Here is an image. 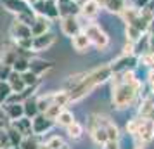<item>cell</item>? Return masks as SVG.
<instances>
[{"label": "cell", "mask_w": 154, "mask_h": 149, "mask_svg": "<svg viewBox=\"0 0 154 149\" xmlns=\"http://www.w3.org/2000/svg\"><path fill=\"white\" fill-rule=\"evenodd\" d=\"M111 76H112V71H111V68H109V64H102V66L94 68L92 71H87L83 75V78L80 80V83L68 92L69 94V102H78V101H82L83 97H87L94 88H97L99 85L106 83Z\"/></svg>", "instance_id": "6da1fadb"}, {"label": "cell", "mask_w": 154, "mask_h": 149, "mask_svg": "<svg viewBox=\"0 0 154 149\" xmlns=\"http://www.w3.org/2000/svg\"><path fill=\"white\" fill-rule=\"evenodd\" d=\"M139 88H140L139 80L133 82V83L112 80V106L118 107V109H125V107L132 106L133 101L137 99Z\"/></svg>", "instance_id": "7a4b0ae2"}, {"label": "cell", "mask_w": 154, "mask_h": 149, "mask_svg": "<svg viewBox=\"0 0 154 149\" xmlns=\"http://www.w3.org/2000/svg\"><path fill=\"white\" fill-rule=\"evenodd\" d=\"M83 31H85V35L88 36V40H90V43L94 47H97L99 50L107 49V45H109V36H107V33H106L99 24L88 23L83 28Z\"/></svg>", "instance_id": "3957f363"}, {"label": "cell", "mask_w": 154, "mask_h": 149, "mask_svg": "<svg viewBox=\"0 0 154 149\" xmlns=\"http://www.w3.org/2000/svg\"><path fill=\"white\" fill-rule=\"evenodd\" d=\"M33 11L38 16H45L47 19L59 17V7H57L56 0H38L33 4Z\"/></svg>", "instance_id": "277c9868"}, {"label": "cell", "mask_w": 154, "mask_h": 149, "mask_svg": "<svg viewBox=\"0 0 154 149\" xmlns=\"http://www.w3.org/2000/svg\"><path fill=\"white\" fill-rule=\"evenodd\" d=\"M54 125H56V121L49 120L43 113H38L35 118H31V130H33L35 135L47 134V132H50L54 128Z\"/></svg>", "instance_id": "5b68a950"}, {"label": "cell", "mask_w": 154, "mask_h": 149, "mask_svg": "<svg viewBox=\"0 0 154 149\" xmlns=\"http://www.w3.org/2000/svg\"><path fill=\"white\" fill-rule=\"evenodd\" d=\"M54 42H56V35L50 33V31L42 33L38 36H31V52H43V50L49 49Z\"/></svg>", "instance_id": "8992f818"}, {"label": "cell", "mask_w": 154, "mask_h": 149, "mask_svg": "<svg viewBox=\"0 0 154 149\" xmlns=\"http://www.w3.org/2000/svg\"><path fill=\"white\" fill-rule=\"evenodd\" d=\"M61 21H63L61 23V31H63L66 36H71V38H73L76 33L82 31V24H80L76 16H63Z\"/></svg>", "instance_id": "52a82bcc"}, {"label": "cell", "mask_w": 154, "mask_h": 149, "mask_svg": "<svg viewBox=\"0 0 154 149\" xmlns=\"http://www.w3.org/2000/svg\"><path fill=\"white\" fill-rule=\"evenodd\" d=\"M4 113L7 116L9 121H14V120H19L24 116V111H23V102H12V101H5L4 104Z\"/></svg>", "instance_id": "ba28073f"}, {"label": "cell", "mask_w": 154, "mask_h": 149, "mask_svg": "<svg viewBox=\"0 0 154 149\" xmlns=\"http://www.w3.org/2000/svg\"><path fill=\"white\" fill-rule=\"evenodd\" d=\"M135 137H137V142H142V144L151 142L154 139V121L144 118V120H142V125H140L139 132H137Z\"/></svg>", "instance_id": "9c48e42d"}, {"label": "cell", "mask_w": 154, "mask_h": 149, "mask_svg": "<svg viewBox=\"0 0 154 149\" xmlns=\"http://www.w3.org/2000/svg\"><path fill=\"white\" fill-rule=\"evenodd\" d=\"M135 64H137V57L135 56H121L112 64H109V68H111L112 73H121V71L132 70Z\"/></svg>", "instance_id": "30bf717a"}, {"label": "cell", "mask_w": 154, "mask_h": 149, "mask_svg": "<svg viewBox=\"0 0 154 149\" xmlns=\"http://www.w3.org/2000/svg\"><path fill=\"white\" fill-rule=\"evenodd\" d=\"M0 4L4 5V9H7L9 12H12L16 16L28 12V11H33V9H29V4L26 0H0Z\"/></svg>", "instance_id": "8fae6325"}, {"label": "cell", "mask_w": 154, "mask_h": 149, "mask_svg": "<svg viewBox=\"0 0 154 149\" xmlns=\"http://www.w3.org/2000/svg\"><path fill=\"white\" fill-rule=\"evenodd\" d=\"M99 11H100V5H99L97 0H85L83 4L80 5V14L83 16L87 21H88V19H94V17H97Z\"/></svg>", "instance_id": "7c38bea8"}, {"label": "cell", "mask_w": 154, "mask_h": 149, "mask_svg": "<svg viewBox=\"0 0 154 149\" xmlns=\"http://www.w3.org/2000/svg\"><path fill=\"white\" fill-rule=\"evenodd\" d=\"M11 36L14 40H21V38H31V28L24 23L17 21L16 19L12 24H11Z\"/></svg>", "instance_id": "4fadbf2b"}, {"label": "cell", "mask_w": 154, "mask_h": 149, "mask_svg": "<svg viewBox=\"0 0 154 149\" xmlns=\"http://www.w3.org/2000/svg\"><path fill=\"white\" fill-rule=\"evenodd\" d=\"M31 28V36H38L42 35V33H47L50 28V19H47L45 16H35V21H33V24L29 26Z\"/></svg>", "instance_id": "5bb4252c"}, {"label": "cell", "mask_w": 154, "mask_h": 149, "mask_svg": "<svg viewBox=\"0 0 154 149\" xmlns=\"http://www.w3.org/2000/svg\"><path fill=\"white\" fill-rule=\"evenodd\" d=\"M50 68H52V63H49V61H43V59H29L28 70L33 71L36 76H42L43 73H47Z\"/></svg>", "instance_id": "9a60e30c"}, {"label": "cell", "mask_w": 154, "mask_h": 149, "mask_svg": "<svg viewBox=\"0 0 154 149\" xmlns=\"http://www.w3.org/2000/svg\"><path fill=\"white\" fill-rule=\"evenodd\" d=\"M71 43H73V49L76 50V52H87V50H88V47L92 45L90 40H88V36L85 35L83 29L73 36V42H71Z\"/></svg>", "instance_id": "2e32d148"}, {"label": "cell", "mask_w": 154, "mask_h": 149, "mask_svg": "<svg viewBox=\"0 0 154 149\" xmlns=\"http://www.w3.org/2000/svg\"><path fill=\"white\" fill-rule=\"evenodd\" d=\"M11 125L23 135V137H28V135H33V130H31V120L26 118V116H23L19 120H14L11 121Z\"/></svg>", "instance_id": "e0dca14e"}, {"label": "cell", "mask_w": 154, "mask_h": 149, "mask_svg": "<svg viewBox=\"0 0 154 149\" xmlns=\"http://www.w3.org/2000/svg\"><path fill=\"white\" fill-rule=\"evenodd\" d=\"M7 83H9V87H11L12 94L23 92V90H24V87H26V85H24V82H23V78H21V73H16V71H12V73L9 75Z\"/></svg>", "instance_id": "ac0fdd59"}, {"label": "cell", "mask_w": 154, "mask_h": 149, "mask_svg": "<svg viewBox=\"0 0 154 149\" xmlns=\"http://www.w3.org/2000/svg\"><path fill=\"white\" fill-rule=\"evenodd\" d=\"M23 111H24V116L26 118H35L38 114V106H36V97H28V99L23 101Z\"/></svg>", "instance_id": "d6986e66"}, {"label": "cell", "mask_w": 154, "mask_h": 149, "mask_svg": "<svg viewBox=\"0 0 154 149\" xmlns=\"http://www.w3.org/2000/svg\"><path fill=\"white\" fill-rule=\"evenodd\" d=\"M97 2L100 7L107 9L109 12H116V14H119L125 9V2L123 0H97Z\"/></svg>", "instance_id": "ffe728a7"}, {"label": "cell", "mask_w": 154, "mask_h": 149, "mask_svg": "<svg viewBox=\"0 0 154 149\" xmlns=\"http://www.w3.org/2000/svg\"><path fill=\"white\" fill-rule=\"evenodd\" d=\"M16 57H17V49L16 47H11V45L2 47V59H0V63L12 66V63L16 61Z\"/></svg>", "instance_id": "44dd1931"}, {"label": "cell", "mask_w": 154, "mask_h": 149, "mask_svg": "<svg viewBox=\"0 0 154 149\" xmlns=\"http://www.w3.org/2000/svg\"><path fill=\"white\" fill-rule=\"evenodd\" d=\"M66 134H68L69 139L78 141V139H82V135H83V125H82V123H78V121L75 120L71 125L66 127Z\"/></svg>", "instance_id": "7402d4cb"}, {"label": "cell", "mask_w": 154, "mask_h": 149, "mask_svg": "<svg viewBox=\"0 0 154 149\" xmlns=\"http://www.w3.org/2000/svg\"><path fill=\"white\" fill-rule=\"evenodd\" d=\"M104 128H106V134H107V139H109V141H119V135L121 134H119V128H118V125H116L114 121L106 118Z\"/></svg>", "instance_id": "603a6c76"}, {"label": "cell", "mask_w": 154, "mask_h": 149, "mask_svg": "<svg viewBox=\"0 0 154 149\" xmlns=\"http://www.w3.org/2000/svg\"><path fill=\"white\" fill-rule=\"evenodd\" d=\"M75 121V114L71 113V111H68L66 107H64L63 111L59 113V116L56 118V125H59V127H68V125H71Z\"/></svg>", "instance_id": "cb8c5ba5"}, {"label": "cell", "mask_w": 154, "mask_h": 149, "mask_svg": "<svg viewBox=\"0 0 154 149\" xmlns=\"http://www.w3.org/2000/svg\"><path fill=\"white\" fill-rule=\"evenodd\" d=\"M29 66V59L28 57H23L17 54V57H16V61L12 63V71H16V73H24V71L28 70Z\"/></svg>", "instance_id": "d4e9b609"}, {"label": "cell", "mask_w": 154, "mask_h": 149, "mask_svg": "<svg viewBox=\"0 0 154 149\" xmlns=\"http://www.w3.org/2000/svg\"><path fill=\"white\" fill-rule=\"evenodd\" d=\"M52 94L54 92H49V94H43L40 97H36V106H38V113H45V109L52 104Z\"/></svg>", "instance_id": "484cf974"}, {"label": "cell", "mask_w": 154, "mask_h": 149, "mask_svg": "<svg viewBox=\"0 0 154 149\" xmlns=\"http://www.w3.org/2000/svg\"><path fill=\"white\" fill-rule=\"evenodd\" d=\"M52 102H54V104H59L61 107H66L69 104V94L66 92V90L54 92L52 94Z\"/></svg>", "instance_id": "4316f807"}, {"label": "cell", "mask_w": 154, "mask_h": 149, "mask_svg": "<svg viewBox=\"0 0 154 149\" xmlns=\"http://www.w3.org/2000/svg\"><path fill=\"white\" fill-rule=\"evenodd\" d=\"M36 137L38 135H28V137H23L21 144H19V147L21 149H38L40 147V142L36 141Z\"/></svg>", "instance_id": "83f0119b"}, {"label": "cell", "mask_w": 154, "mask_h": 149, "mask_svg": "<svg viewBox=\"0 0 154 149\" xmlns=\"http://www.w3.org/2000/svg\"><path fill=\"white\" fill-rule=\"evenodd\" d=\"M21 78L23 82H24V85L26 87H31V85H38L40 83V76H36L33 71L26 70L24 73H21Z\"/></svg>", "instance_id": "f1b7e54d"}, {"label": "cell", "mask_w": 154, "mask_h": 149, "mask_svg": "<svg viewBox=\"0 0 154 149\" xmlns=\"http://www.w3.org/2000/svg\"><path fill=\"white\" fill-rule=\"evenodd\" d=\"M142 116L140 118H133V120H128V123H126V132L130 135H137V132H139V128H140V125H142Z\"/></svg>", "instance_id": "f546056e"}, {"label": "cell", "mask_w": 154, "mask_h": 149, "mask_svg": "<svg viewBox=\"0 0 154 149\" xmlns=\"http://www.w3.org/2000/svg\"><path fill=\"white\" fill-rule=\"evenodd\" d=\"M63 109H64V107H61L59 104H54V102H52V104H50V106L47 107V109H45V113H43V114H45V116H47L49 120L56 121V118L59 116V113H61Z\"/></svg>", "instance_id": "4dcf8cb0"}, {"label": "cell", "mask_w": 154, "mask_h": 149, "mask_svg": "<svg viewBox=\"0 0 154 149\" xmlns=\"http://www.w3.org/2000/svg\"><path fill=\"white\" fill-rule=\"evenodd\" d=\"M11 94H12V90H11L9 83L5 82V80H0V106L9 99V95H11Z\"/></svg>", "instance_id": "1f68e13d"}, {"label": "cell", "mask_w": 154, "mask_h": 149, "mask_svg": "<svg viewBox=\"0 0 154 149\" xmlns=\"http://www.w3.org/2000/svg\"><path fill=\"white\" fill-rule=\"evenodd\" d=\"M140 36H142V31H140V29H137L135 26L126 24V38H128V42L137 43V40H139Z\"/></svg>", "instance_id": "d6a6232c"}, {"label": "cell", "mask_w": 154, "mask_h": 149, "mask_svg": "<svg viewBox=\"0 0 154 149\" xmlns=\"http://www.w3.org/2000/svg\"><path fill=\"white\" fill-rule=\"evenodd\" d=\"M45 146H47L49 149H59V147L64 146V141L59 137V135H54V137H50L49 141L45 142Z\"/></svg>", "instance_id": "836d02e7"}, {"label": "cell", "mask_w": 154, "mask_h": 149, "mask_svg": "<svg viewBox=\"0 0 154 149\" xmlns=\"http://www.w3.org/2000/svg\"><path fill=\"white\" fill-rule=\"evenodd\" d=\"M11 73H12V66H11V64L0 63V80H5V82H7Z\"/></svg>", "instance_id": "e575fe53"}, {"label": "cell", "mask_w": 154, "mask_h": 149, "mask_svg": "<svg viewBox=\"0 0 154 149\" xmlns=\"http://www.w3.org/2000/svg\"><path fill=\"white\" fill-rule=\"evenodd\" d=\"M149 2H151V0H133V7L135 9H146Z\"/></svg>", "instance_id": "d590c367"}, {"label": "cell", "mask_w": 154, "mask_h": 149, "mask_svg": "<svg viewBox=\"0 0 154 149\" xmlns=\"http://www.w3.org/2000/svg\"><path fill=\"white\" fill-rule=\"evenodd\" d=\"M102 149H119V144H118V141H107Z\"/></svg>", "instance_id": "8d00e7d4"}, {"label": "cell", "mask_w": 154, "mask_h": 149, "mask_svg": "<svg viewBox=\"0 0 154 149\" xmlns=\"http://www.w3.org/2000/svg\"><path fill=\"white\" fill-rule=\"evenodd\" d=\"M149 83H151V87L154 88V70L149 73Z\"/></svg>", "instance_id": "74e56055"}, {"label": "cell", "mask_w": 154, "mask_h": 149, "mask_svg": "<svg viewBox=\"0 0 154 149\" xmlns=\"http://www.w3.org/2000/svg\"><path fill=\"white\" fill-rule=\"evenodd\" d=\"M5 118H7V116H5V113H4V107L0 106V121H2V120H5Z\"/></svg>", "instance_id": "f35d334b"}, {"label": "cell", "mask_w": 154, "mask_h": 149, "mask_svg": "<svg viewBox=\"0 0 154 149\" xmlns=\"http://www.w3.org/2000/svg\"><path fill=\"white\" fill-rule=\"evenodd\" d=\"M133 149H144V144H142V142H137V144H135V147Z\"/></svg>", "instance_id": "ab89813d"}, {"label": "cell", "mask_w": 154, "mask_h": 149, "mask_svg": "<svg viewBox=\"0 0 154 149\" xmlns=\"http://www.w3.org/2000/svg\"><path fill=\"white\" fill-rule=\"evenodd\" d=\"M26 2H28L29 5H33V4H35V2H38V0H26Z\"/></svg>", "instance_id": "60d3db41"}, {"label": "cell", "mask_w": 154, "mask_h": 149, "mask_svg": "<svg viewBox=\"0 0 154 149\" xmlns=\"http://www.w3.org/2000/svg\"><path fill=\"white\" fill-rule=\"evenodd\" d=\"M7 149H21V147H19V146H9Z\"/></svg>", "instance_id": "b9f144b4"}, {"label": "cell", "mask_w": 154, "mask_h": 149, "mask_svg": "<svg viewBox=\"0 0 154 149\" xmlns=\"http://www.w3.org/2000/svg\"><path fill=\"white\" fill-rule=\"evenodd\" d=\"M59 149H69V147H68V146H66V144H64L63 147H59Z\"/></svg>", "instance_id": "7bdbcfd3"}, {"label": "cell", "mask_w": 154, "mask_h": 149, "mask_svg": "<svg viewBox=\"0 0 154 149\" xmlns=\"http://www.w3.org/2000/svg\"><path fill=\"white\" fill-rule=\"evenodd\" d=\"M152 16H154V9H152Z\"/></svg>", "instance_id": "ee69618b"}]
</instances>
